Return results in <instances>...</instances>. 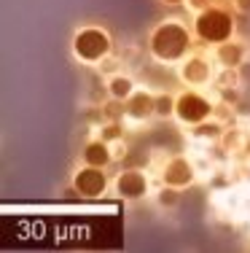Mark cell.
Wrapping results in <instances>:
<instances>
[{
    "instance_id": "6da1fadb",
    "label": "cell",
    "mask_w": 250,
    "mask_h": 253,
    "mask_svg": "<svg viewBox=\"0 0 250 253\" xmlns=\"http://www.w3.org/2000/svg\"><path fill=\"white\" fill-rule=\"evenodd\" d=\"M186 46H188V35H186V30L178 25H164L153 33V51L162 59L180 57L186 51Z\"/></svg>"
},
{
    "instance_id": "7a4b0ae2",
    "label": "cell",
    "mask_w": 250,
    "mask_h": 253,
    "mask_svg": "<svg viewBox=\"0 0 250 253\" xmlns=\"http://www.w3.org/2000/svg\"><path fill=\"white\" fill-rule=\"evenodd\" d=\"M196 30L207 41H226L231 33V16L223 11H205L196 22Z\"/></svg>"
},
{
    "instance_id": "3957f363",
    "label": "cell",
    "mask_w": 250,
    "mask_h": 253,
    "mask_svg": "<svg viewBox=\"0 0 250 253\" xmlns=\"http://www.w3.org/2000/svg\"><path fill=\"white\" fill-rule=\"evenodd\" d=\"M75 51H78L83 59H97L108 51V38H105L103 33H97V30H86V33H81L78 41H75Z\"/></svg>"
},
{
    "instance_id": "277c9868",
    "label": "cell",
    "mask_w": 250,
    "mask_h": 253,
    "mask_svg": "<svg viewBox=\"0 0 250 253\" xmlns=\"http://www.w3.org/2000/svg\"><path fill=\"white\" fill-rule=\"evenodd\" d=\"M207 113H210L207 100L196 97V94H186V97L178 100V116H180L183 122H202Z\"/></svg>"
},
{
    "instance_id": "5b68a950",
    "label": "cell",
    "mask_w": 250,
    "mask_h": 253,
    "mask_svg": "<svg viewBox=\"0 0 250 253\" xmlns=\"http://www.w3.org/2000/svg\"><path fill=\"white\" fill-rule=\"evenodd\" d=\"M75 186H78L81 194L94 197V194H100V191L105 189V175L100 170H83L78 175V180H75Z\"/></svg>"
},
{
    "instance_id": "8992f818",
    "label": "cell",
    "mask_w": 250,
    "mask_h": 253,
    "mask_svg": "<svg viewBox=\"0 0 250 253\" xmlns=\"http://www.w3.org/2000/svg\"><path fill=\"white\" fill-rule=\"evenodd\" d=\"M118 191L124 197H143L145 194V178L140 172H124L118 180Z\"/></svg>"
},
{
    "instance_id": "52a82bcc",
    "label": "cell",
    "mask_w": 250,
    "mask_h": 253,
    "mask_svg": "<svg viewBox=\"0 0 250 253\" xmlns=\"http://www.w3.org/2000/svg\"><path fill=\"white\" fill-rule=\"evenodd\" d=\"M167 183H172V186H180V183H188L191 180V167H188V162H183V159H178V162H172L170 167H167Z\"/></svg>"
},
{
    "instance_id": "ba28073f",
    "label": "cell",
    "mask_w": 250,
    "mask_h": 253,
    "mask_svg": "<svg viewBox=\"0 0 250 253\" xmlns=\"http://www.w3.org/2000/svg\"><path fill=\"white\" fill-rule=\"evenodd\" d=\"M86 159L92 162V165H105V162H108V151H105V146L103 143H94V146H89L86 148Z\"/></svg>"
},
{
    "instance_id": "9c48e42d",
    "label": "cell",
    "mask_w": 250,
    "mask_h": 253,
    "mask_svg": "<svg viewBox=\"0 0 250 253\" xmlns=\"http://www.w3.org/2000/svg\"><path fill=\"white\" fill-rule=\"evenodd\" d=\"M186 78L188 81H205L207 78V65L199 62V59H194V62L186 68Z\"/></svg>"
},
{
    "instance_id": "30bf717a",
    "label": "cell",
    "mask_w": 250,
    "mask_h": 253,
    "mask_svg": "<svg viewBox=\"0 0 250 253\" xmlns=\"http://www.w3.org/2000/svg\"><path fill=\"white\" fill-rule=\"evenodd\" d=\"M151 105H153V102L148 100L145 94H140V97L132 100V108H129V113H132V116H148V113H151Z\"/></svg>"
},
{
    "instance_id": "8fae6325",
    "label": "cell",
    "mask_w": 250,
    "mask_h": 253,
    "mask_svg": "<svg viewBox=\"0 0 250 253\" xmlns=\"http://www.w3.org/2000/svg\"><path fill=\"white\" fill-rule=\"evenodd\" d=\"M110 92L116 94V97H124V94L129 92V81L127 78H116V81L110 84Z\"/></svg>"
},
{
    "instance_id": "7c38bea8",
    "label": "cell",
    "mask_w": 250,
    "mask_h": 253,
    "mask_svg": "<svg viewBox=\"0 0 250 253\" xmlns=\"http://www.w3.org/2000/svg\"><path fill=\"white\" fill-rule=\"evenodd\" d=\"M221 59H223L226 65H237V59H240V49L226 46V49H221Z\"/></svg>"
},
{
    "instance_id": "4fadbf2b",
    "label": "cell",
    "mask_w": 250,
    "mask_h": 253,
    "mask_svg": "<svg viewBox=\"0 0 250 253\" xmlns=\"http://www.w3.org/2000/svg\"><path fill=\"white\" fill-rule=\"evenodd\" d=\"M156 105H159V111H162V113H167V111H170V100H167V97H162V100L156 102Z\"/></svg>"
},
{
    "instance_id": "5bb4252c",
    "label": "cell",
    "mask_w": 250,
    "mask_h": 253,
    "mask_svg": "<svg viewBox=\"0 0 250 253\" xmlns=\"http://www.w3.org/2000/svg\"><path fill=\"white\" fill-rule=\"evenodd\" d=\"M240 8H250V0H240Z\"/></svg>"
},
{
    "instance_id": "9a60e30c",
    "label": "cell",
    "mask_w": 250,
    "mask_h": 253,
    "mask_svg": "<svg viewBox=\"0 0 250 253\" xmlns=\"http://www.w3.org/2000/svg\"><path fill=\"white\" fill-rule=\"evenodd\" d=\"M170 3H175V0H170Z\"/></svg>"
}]
</instances>
